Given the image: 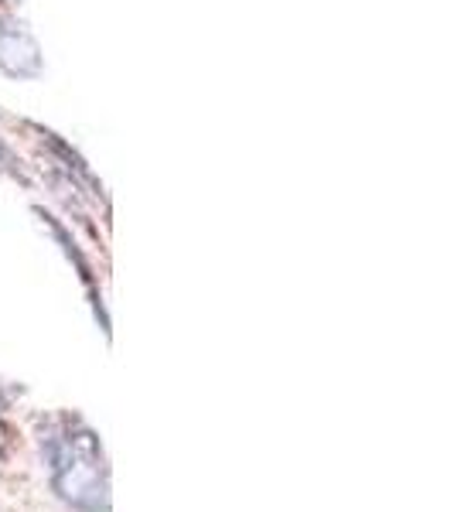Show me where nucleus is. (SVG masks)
Segmentation results:
<instances>
[{
	"label": "nucleus",
	"mask_w": 454,
	"mask_h": 512,
	"mask_svg": "<svg viewBox=\"0 0 454 512\" xmlns=\"http://www.w3.org/2000/svg\"><path fill=\"white\" fill-rule=\"evenodd\" d=\"M4 448H7V431H4V424H0V458H4Z\"/></svg>",
	"instance_id": "7ed1b4c3"
},
{
	"label": "nucleus",
	"mask_w": 454,
	"mask_h": 512,
	"mask_svg": "<svg viewBox=\"0 0 454 512\" xmlns=\"http://www.w3.org/2000/svg\"><path fill=\"white\" fill-rule=\"evenodd\" d=\"M0 72L11 79L41 76V48L31 31L14 18H0Z\"/></svg>",
	"instance_id": "f03ea898"
},
{
	"label": "nucleus",
	"mask_w": 454,
	"mask_h": 512,
	"mask_svg": "<svg viewBox=\"0 0 454 512\" xmlns=\"http://www.w3.org/2000/svg\"><path fill=\"white\" fill-rule=\"evenodd\" d=\"M52 485L82 512L106 509V468L93 431H69L52 448Z\"/></svg>",
	"instance_id": "f257e3e1"
},
{
	"label": "nucleus",
	"mask_w": 454,
	"mask_h": 512,
	"mask_svg": "<svg viewBox=\"0 0 454 512\" xmlns=\"http://www.w3.org/2000/svg\"><path fill=\"white\" fill-rule=\"evenodd\" d=\"M0 158H7V151H4V144H0Z\"/></svg>",
	"instance_id": "20e7f679"
}]
</instances>
